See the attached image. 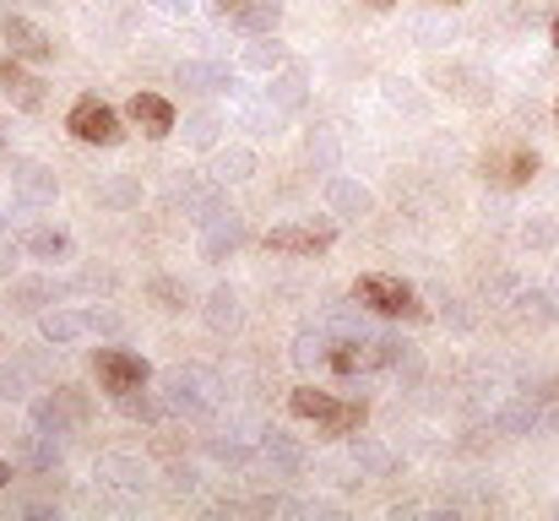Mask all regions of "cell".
<instances>
[{
  "label": "cell",
  "mask_w": 559,
  "mask_h": 521,
  "mask_svg": "<svg viewBox=\"0 0 559 521\" xmlns=\"http://www.w3.org/2000/svg\"><path fill=\"white\" fill-rule=\"evenodd\" d=\"M549 38H555V49H559V16H555V22H549Z\"/></svg>",
  "instance_id": "obj_16"
},
{
  "label": "cell",
  "mask_w": 559,
  "mask_h": 521,
  "mask_svg": "<svg viewBox=\"0 0 559 521\" xmlns=\"http://www.w3.org/2000/svg\"><path fill=\"white\" fill-rule=\"evenodd\" d=\"M223 16H234V22H245L255 33H272L283 11H277V0H223Z\"/></svg>",
  "instance_id": "obj_11"
},
{
  "label": "cell",
  "mask_w": 559,
  "mask_h": 521,
  "mask_svg": "<svg viewBox=\"0 0 559 521\" xmlns=\"http://www.w3.org/2000/svg\"><path fill=\"white\" fill-rule=\"evenodd\" d=\"M544 396H555V402H559V380H549V386H544Z\"/></svg>",
  "instance_id": "obj_14"
},
{
  "label": "cell",
  "mask_w": 559,
  "mask_h": 521,
  "mask_svg": "<svg viewBox=\"0 0 559 521\" xmlns=\"http://www.w3.org/2000/svg\"><path fill=\"white\" fill-rule=\"evenodd\" d=\"M93 375H98V386H104L115 402H131V396L147 391V380H153L147 358H136V353H126V347H98V353H93Z\"/></svg>",
  "instance_id": "obj_3"
},
{
  "label": "cell",
  "mask_w": 559,
  "mask_h": 521,
  "mask_svg": "<svg viewBox=\"0 0 559 521\" xmlns=\"http://www.w3.org/2000/svg\"><path fill=\"white\" fill-rule=\"evenodd\" d=\"M555 120H559V98H555Z\"/></svg>",
  "instance_id": "obj_19"
},
{
  "label": "cell",
  "mask_w": 559,
  "mask_h": 521,
  "mask_svg": "<svg viewBox=\"0 0 559 521\" xmlns=\"http://www.w3.org/2000/svg\"><path fill=\"white\" fill-rule=\"evenodd\" d=\"M126 120L142 131V137H153V142H164L169 131H175V104L164 98V93H136L131 104H126Z\"/></svg>",
  "instance_id": "obj_9"
},
{
  "label": "cell",
  "mask_w": 559,
  "mask_h": 521,
  "mask_svg": "<svg viewBox=\"0 0 559 521\" xmlns=\"http://www.w3.org/2000/svg\"><path fill=\"white\" fill-rule=\"evenodd\" d=\"M0 38H5V44H11V55H16V60H27V66L55 60V38H49L38 22H27V16H5V22H0Z\"/></svg>",
  "instance_id": "obj_8"
},
{
  "label": "cell",
  "mask_w": 559,
  "mask_h": 521,
  "mask_svg": "<svg viewBox=\"0 0 559 521\" xmlns=\"http://www.w3.org/2000/svg\"><path fill=\"white\" fill-rule=\"evenodd\" d=\"M435 5H462V0H435Z\"/></svg>",
  "instance_id": "obj_17"
},
{
  "label": "cell",
  "mask_w": 559,
  "mask_h": 521,
  "mask_svg": "<svg viewBox=\"0 0 559 521\" xmlns=\"http://www.w3.org/2000/svg\"><path fill=\"white\" fill-rule=\"evenodd\" d=\"M402 358V343H391V338H348V343L326 347V364H332V375H370V369H385V364H396Z\"/></svg>",
  "instance_id": "obj_5"
},
{
  "label": "cell",
  "mask_w": 559,
  "mask_h": 521,
  "mask_svg": "<svg viewBox=\"0 0 559 521\" xmlns=\"http://www.w3.org/2000/svg\"><path fill=\"white\" fill-rule=\"evenodd\" d=\"M66 131L76 137V142H87V147H120V137H126V120L98 98V93H82L71 109H66Z\"/></svg>",
  "instance_id": "obj_2"
},
{
  "label": "cell",
  "mask_w": 559,
  "mask_h": 521,
  "mask_svg": "<svg viewBox=\"0 0 559 521\" xmlns=\"http://www.w3.org/2000/svg\"><path fill=\"white\" fill-rule=\"evenodd\" d=\"M33 250L38 256H60L66 250V234H33Z\"/></svg>",
  "instance_id": "obj_12"
},
{
  "label": "cell",
  "mask_w": 559,
  "mask_h": 521,
  "mask_svg": "<svg viewBox=\"0 0 559 521\" xmlns=\"http://www.w3.org/2000/svg\"><path fill=\"white\" fill-rule=\"evenodd\" d=\"M337 245V228L332 223H283V228H266V250H283V256H326Z\"/></svg>",
  "instance_id": "obj_7"
},
{
  "label": "cell",
  "mask_w": 559,
  "mask_h": 521,
  "mask_svg": "<svg viewBox=\"0 0 559 521\" xmlns=\"http://www.w3.org/2000/svg\"><path fill=\"white\" fill-rule=\"evenodd\" d=\"M5 484H11V467H5V462H0V489H5Z\"/></svg>",
  "instance_id": "obj_15"
},
{
  "label": "cell",
  "mask_w": 559,
  "mask_h": 521,
  "mask_svg": "<svg viewBox=\"0 0 559 521\" xmlns=\"http://www.w3.org/2000/svg\"><path fill=\"white\" fill-rule=\"evenodd\" d=\"M0 93H5L16 109H27V115L44 109V82H38V76L27 71V60H16V55L0 60Z\"/></svg>",
  "instance_id": "obj_10"
},
{
  "label": "cell",
  "mask_w": 559,
  "mask_h": 521,
  "mask_svg": "<svg viewBox=\"0 0 559 521\" xmlns=\"http://www.w3.org/2000/svg\"><path fill=\"white\" fill-rule=\"evenodd\" d=\"M365 5H370V11H391L396 0H365Z\"/></svg>",
  "instance_id": "obj_13"
},
{
  "label": "cell",
  "mask_w": 559,
  "mask_h": 521,
  "mask_svg": "<svg viewBox=\"0 0 559 521\" xmlns=\"http://www.w3.org/2000/svg\"><path fill=\"white\" fill-rule=\"evenodd\" d=\"M0 153H5V131H0Z\"/></svg>",
  "instance_id": "obj_18"
},
{
  "label": "cell",
  "mask_w": 559,
  "mask_h": 521,
  "mask_svg": "<svg viewBox=\"0 0 559 521\" xmlns=\"http://www.w3.org/2000/svg\"><path fill=\"white\" fill-rule=\"evenodd\" d=\"M533 174H538V153L527 142H506V147H489L484 153V179L500 185V190H522Z\"/></svg>",
  "instance_id": "obj_6"
},
{
  "label": "cell",
  "mask_w": 559,
  "mask_h": 521,
  "mask_svg": "<svg viewBox=\"0 0 559 521\" xmlns=\"http://www.w3.org/2000/svg\"><path fill=\"white\" fill-rule=\"evenodd\" d=\"M288 413L294 418H310V424H321L332 440H343V435H359L365 429V418H370V402L359 396H332V391H316V386H294L288 391Z\"/></svg>",
  "instance_id": "obj_1"
},
{
  "label": "cell",
  "mask_w": 559,
  "mask_h": 521,
  "mask_svg": "<svg viewBox=\"0 0 559 521\" xmlns=\"http://www.w3.org/2000/svg\"><path fill=\"white\" fill-rule=\"evenodd\" d=\"M359 305H370L374 316H391V321H418L424 316V305H418V288L413 283H402V277H391V272H370V277H359Z\"/></svg>",
  "instance_id": "obj_4"
}]
</instances>
